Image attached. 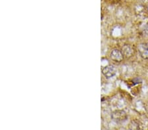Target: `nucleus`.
<instances>
[{
    "mask_svg": "<svg viewBox=\"0 0 148 130\" xmlns=\"http://www.w3.org/2000/svg\"><path fill=\"white\" fill-rule=\"evenodd\" d=\"M111 117L116 122H124L127 120V115L124 110H116L113 112Z\"/></svg>",
    "mask_w": 148,
    "mask_h": 130,
    "instance_id": "1",
    "label": "nucleus"
},
{
    "mask_svg": "<svg viewBox=\"0 0 148 130\" xmlns=\"http://www.w3.org/2000/svg\"><path fill=\"white\" fill-rule=\"evenodd\" d=\"M124 55L122 51L119 50L117 49H113L111 53V59L114 62L120 63L124 59Z\"/></svg>",
    "mask_w": 148,
    "mask_h": 130,
    "instance_id": "3",
    "label": "nucleus"
},
{
    "mask_svg": "<svg viewBox=\"0 0 148 130\" xmlns=\"http://www.w3.org/2000/svg\"><path fill=\"white\" fill-rule=\"evenodd\" d=\"M116 72H117V70L113 65L106 66L102 69V74L108 79L114 77L116 74Z\"/></svg>",
    "mask_w": 148,
    "mask_h": 130,
    "instance_id": "2",
    "label": "nucleus"
},
{
    "mask_svg": "<svg viewBox=\"0 0 148 130\" xmlns=\"http://www.w3.org/2000/svg\"><path fill=\"white\" fill-rule=\"evenodd\" d=\"M122 52H123L124 56H126V57H130L132 55L134 50L129 45H126L122 48Z\"/></svg>",
    "mask_w": 148,
    "mask_h": 130,
    "instance_id": "5",
    "label": "nucleus"
},
{
    "mask_svg": "<svg viewBox=\"0 0 148 130\" xmlns=\"http://www.w3.org/2000/svg\"><path fill=\"white\" fill-rule=\"evenodd\" d=\"M141 57L144 59H148V42L140 44L138 47Z\"/></svg>",
    "mask_w": 148,
    "mask_h": 130,
    "instance_id": "4",
    "label": "nucleus"
}]
</instances>
